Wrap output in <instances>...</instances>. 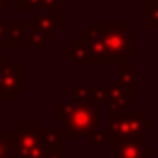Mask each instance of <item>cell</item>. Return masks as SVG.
Segmentation results:
<instances>
[{
    "label": "cell",
    "instance_id": "7c38bea8",
    "mask_svg": "<svg viewBox=\"0 0 158 158\" xmlns=\"http://www.w3.org/2000/svg\"><path fill=\"white\" fill-rule=\"evenodd\" d=\"M44 158H70V156H66L62 150H46V156Z\"/></svg>",
    "mask_w": 158,
    "mask_h": 158
},
{
    "label": "cell",
    "instance_id": "7a4b0ae2",
    "mask_svg": "<svg viewBox=\"0 0 158 158\" xmlns=\"http://www.w3.org/2000/svg\"><path fill=\"white\" fill-rule=\"evenodd\" d=\"M8 142V158H44L46 148L34 120H20L14 130H2Z\"/></svg>",
    "mask_w": 158,
    "mask_h": 158
},
{
    "label": "cell",
    "instance_id": "277c9868",
    "mask_svg": "<svg viewBox=\"0 0 158 158\" xmlns=\"http://www.w3.org/2000/svg\"><path fill=\"white\" fill-rule=\"evenodd\" d=\"M30 26V20H10L8 22V42L10 48H26V30Z\"/></svg>",
    "mask_w": 158,
    "mask_h": 158
},
{
    "label": "cell",
    "instance_id": "5b68a950",
    "mask_svg": "<svg viewBox=\"0 0 158 158\" xmlns=\"http://www.w3.org/2000/svg\"><path fill=\"white\" fill-rule=\"evenodd\" d=\"M30 26L36 28V30H40L42 34H46L48 38H52L54 32H56L58 28L62 26V24L58 22V20L54 18L52 14H48V12H38V14H36L34 18L30 20Z\"/></svg>",
    "mask_w": 158,
    "mask_h": 158
},
{
    "label": "cell",
    "instance_id": "52a82bcc",
    "mask_svg": "<svg viewBox=\"0 0 158 158\" xmlns=\"http://www.w3.org/2000/svg\"><path fill=\"white\" fill-rule=\"evenodd\" d=\"M64 130H58V128H46V130H40V140H42L44 148L46 150H62V142H64Z\"/></svg>",
    "mask_w": 158,
    "mask_h": 158
},
{
    "label": "cell",
    "instance_id": "30bf717a",
    "mask_svg": "<svg viewBox=\"0 0 158 158\" xmlns=\"http://www.w3.org/2000/svg\"><path fill=\"white\" fill-rule=\"evenodd\" d=\"M6 42H8V24L0 20V48L6 46Z\"/></svg>",
    "mask_w": 158,
    "mask_h": 158
},
{
    "label": "cell",
    "instance_id": "3957f363",
    "mask_svg": "<svg viewBox=\"0 0 158 158\" xmlns=\"http://www.w3.org/2000/svg\"><path fill=\"white\" fill-rule=\"evenodd\" d=\"M26 90V66H12L8 56H0V100L12 104Z\"/></svg>",
    "mask_w": 158,
    "mask_h": 158
},
{
    "label": "cell",
    "instance_id": "8fae6325",
    "mask_svg": "<svg viewBox=\"0 0 158 158\" xmlns=\"http://www.w3.org/2000/svg\"><path fill=\"white\" fill-rule=\"evenodd\" d=\"M0 158H8V142L2 134V128H0Z\"/></svg>",
    "mask_w": 158,
    "mask_h": 158
},
{
    "label": "cell",
    "instance_id": "9c48e42d",
    "mask_svg": "<svg viewBox=\"0 0 158 158\" xmlns=\"http://www.w3.org/2000/svg\"><path fill=\"white\" fill-rule=\"evenodd\" d=\"M46 40H48V36H46V34H42L40 30H36V28L28 26V30H26V42H28V46L44 48V44H46Z\"/></svg>",
    "mask_w": 158,
    "mask_h": 158
},
{
    "label": "cell",
    "instance_id": "6da1fadb",
    "mask_svg": "<svg viewBox=\"0 0 158 158\" xmlns=\"http://www.w3.org/2000/svg\"><path fill=\"white\" fill-rule=\"evenodd\" d=\"M54 120L62 122L66 138H84L90 136L98 126V106L94 102L74 100V102H54Z\"/></svg>",
    "mask_w": 158,
    "mask_h": 158
},
{
    "label": "cell",
    "instance_id": "4fadbf2b",
    "mask_svg": "<svg viewBox=\"0 0 158 158\" xmlns=\"http://www.w3.org/2000/svg\"><path fill=\"white\" fill-rule=\"evenodd\" d=\"M6 10H8V0H0V14H4Z\"/></svg>",
    "mask_w": 158,
    "mask_h": 158
},
{
    "label": "cell",
    "instance_id": "5bb4252c",
    "mask_svg": "<svg viewBox=\"0 0 158 158\" xmlns=\"http://www.w3.org/2000/svg\"><path fill=\"white\" fill-rule=\"evenodd\" d=\"M74 2H80V0H74ZM82 2H88V0H82Z\"/></svg>",
    "mask_w": 158,
    "mask_h": 158
},
{
    "label": "cell",
    "instance_id": "ba28073f",
    "mask_svg": "<svg viewBox=\"0 0 158 158\" xmlns=\"http://www.w3.org/2000/svg\"><path fill=\"white\" fill-rule=\"evenodd\" d=\"M50 4L52 0H18V10L20 12H28V10L44 12Z\"/></svg>",
    "mask_w": 158,
    "mask_h": 158
},
{
    "label": "cell",
    "instance_id": "8992f818",
    "mask_svg": "<svg viewBox=\"0 0 158 158\" xmlns=\"http://www.w3.org/2000/svg\"><path fill=\"white\" fill-rule=\"evenodd\" d=\"M64 56H68L72 62H78V64H94L92 54H90V50L86 48V44L80 38L72 40V46L64 48Z\"/></svg>",
    "mask_w": 158,
    "mask_h": 158
}]
</instances>
